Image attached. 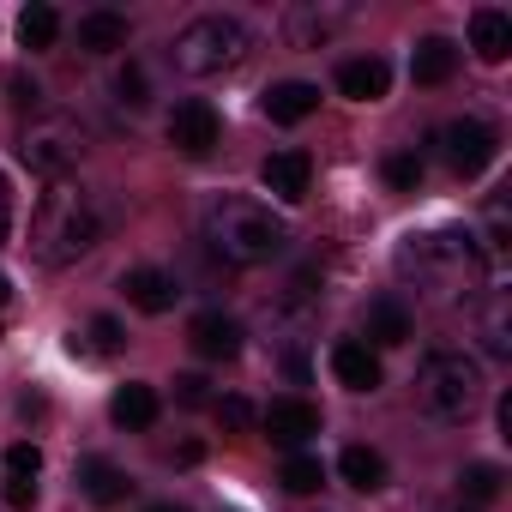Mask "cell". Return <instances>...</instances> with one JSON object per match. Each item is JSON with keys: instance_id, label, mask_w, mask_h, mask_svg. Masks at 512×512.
Returning <instances> with one entry per match:
<instances>
[{"instance_id": "1", "label": "cell", "mask_w": 512, "mask_h": 512, "mask_svg": "<svg viewBox=\"0 0 512 512\" xmlns=\"http://www.w3.org/2000/svg\"><path fill=\"white\" fill-rule=\"evenodd\" d=\"M97 241H103V211L91 205V193L73 181H49V193L37 199V217H31V253L43 266H73Z\"/></svg>"}, {"instance_id": "2", "label": "cell", "mask_w": 512, "mask_h": 512, "mask_svg": "<svg viewBox=\"0 0 512 512\" xmlns=\"http://www.w3.org/2000/svg\"><path fill=\"white\" fill-rule=\"evenodd\" d=\"M205 241H211L217 260H229V266H266V260L284 253L290 235L272 217V205H260V199H217L205 211Z\"/></svg>"}, {"instance_id": "3", "label": "cell", "mask_w": 512, "mask_h": 512, "mask_svg": "<svg viewBox=\"0 0 512 512\" xmlns=\"http://www.w3.org/2000/svg\"><path fill=\"white\" fill-rule=\"evenodd\" d=\"M488 386H482V362L464 350H428L416 368V404L434 422H470L482 410Z\"/></svg>"}, {"instance_id": "4", "label": "cell", "mask_w": 512, "mask_h": 512, "mask_svg": "<svg viewBox=\"0 0 512 512\" xmlns=\"http://www.w3.org/2000/svg\"><path fill=\"white\" fill-rule=\"evenodd\" d=\"M247 49H253V31H247L241 19L205 13V19H193V25L175 37V67H181L187 79H217V73L241 67Z\"/></svg>"}, {"instance_id": "5", "label": "cell", "mask_w": 512, "mask_h": 512, "mask_svg": "<svg viewBox=\"0 0 512 512\" xmlns=\"http://www.w3.org/2000/svg\"><path fill=\"white\" fill-rule=\"evenodd\" d=\"M19 157H25L31 175H43V181H67V169L85 157V133H79L73 121H61V115H43V121L25 127Z\"/></svg>"}, {"instance_id": "6", "label": "cell", "mask_w": 512, "mask_h": 512, "mask_svg": "<svg viewBox=\"0 0 512 512\" xmlns=\"http://www.w3.org/2000/svg\"><path fill=\"white\" fill-rule=\"evenodd\" d=\"M217 139H223V121H217V109H211L205 97L175 103V115H169V145H175V151L205 157V151H217Z\"/></svg>"}, {"instance_id": "7", "label": "cell", "mask_w": 512, "mask_h": 512, "mask_svg": "<svg viewBox=\"0 0 512 512\" xmlns=\"http://www.w3.org/2000/svg\"><path fill=\"white\" fill-rule=\"evenodd\" d=\"M440 157L458 175H482L494 163V127L488 121H452V127H440Z\"/></svg>"}, {"instance_id": "8", "label": "cell", "mask_w": 512, "mask_h": 512, "mask_svg": "<svg viewBox=\"0 0 512 512\" xmlns=\"http://www.w3.org/2000/svg\"><path fill=\"white\" fill-rule=\"evenodd\" d=\"M260 422H266L272 446H284V452H302V446L320 434V410H314L308 398H272Z\"/></svg>"}, {"instance_id": "9", "label": "cell", "mask_w": 512, "mask_h": 512, "mask_svg": "<svg viewBox=\"0 0 512 512\" xmlns=\"http://www.w3.org/2000/svg\"><path fill=\"white\" fill-rule=\"evenodd\" d=\"M260 181H266V193H278L284 205H302L308 187H314V157H308V151H272V157L260 163Z\"/></svg>"}, {"instance_id": "10", "label": "cell", "mask_w": 512, "mask_h": 512, "mask_svg": "<svg viewBox=\"0 0 512 512\" xmlns=\"http://www.w3.org/2000/svg\"><path fill=\"white\" fill-rule=\"evenodd\" d=\"M187 344H193L205 362H229V356H241V320H229L223 308H205V314H193Z\"/></svg>"}, {"instance_id": "11", "label": "cell", "mask_w": 512, "mask_h": 512, "mask_svg": "<svg viewBox=\"0 0 512 512\" xmlns=\"http://www.w3.org/2000/svg\"><path fill=\"white\" fill-rule=\"evenodd\" d=\"M332 374H338V386H350V392H374V386L386 380V368H380L374 344H362V338L332 344Z\"/></svg>"}, {"instance_id": "12", "label": "cell", "mask_w": 512, "mask_h": 512, "mask_svg": "<svg viewBox=\"0 0 512 512\" xmlns=\"http://www.w3.org/2000/svg\"><path fill=\"white\" fill-rule=\"evenodd\" d=\"M344 19H350L344 7H314V0H302V7H290V13H284V37H290L296 49H320Z\"/></svg>"}, {"instance_id": "13", "label": "cell", "mask_w": 512, "mask_h": 512, "mask_svg": "<svg viewBox=\"0 0 512 512\" xmlns=\"http://www.w3.org/2000/svg\"><path fill=\"white\" fill-rule=\"evenodd\" d=\"M338 91L356 97V103H380V97L392 91V67H386L380 55H356V61L338 67Z\"/></svg>"}, {"instance_id": "14", "label": "cell", "mask_w": 512, "mask_h": 512, "mask_svg": "<svg viewBox=\"0 0 512 512\" xmlns=\"http://www.w3.org/2000/svg\"><path fill=\"white\" fill-rule=\"evenodd\" d=\"M121 290H127V302L139 308V314H169L175 308V278L169 272H157V266H133L127 278H121Z\"/></svg>"}, {"instance_id": "15", "label": "cell", "mask_w": 512, "mask_h": 512, "mask_svg": "<svg viewBox=\"0 0 512 512\" xmlns=\"http://www.w3.org/2000/svg\"><path fill=\"white\" fill-rule=\"evenodd\" d=\"M470 49H476V61L500 67V61L512 55V19L494 13V7H476V13H470Z\"/></svg>"}, {"instance_id": "16", "label": "cell", "mask_w": 512, "mask_h": 512, "mask_svg": "<svg viewBox=\"0 0 512 512\" xmlns=\"http://www.w3.org/2000/svg\"><path fill=\"white\" fill-rule=\"evenodd\" d=\"M278 127H296V121H308L314 109H320V85H308V79H284V85H272L266 91V103H260Z\"/></svg>"}, {"instance_id": "17", "label": "cell", "mask_w": 512, "mask_h": 512, "mask_svg": "<svg viewBox=\"0 0 512 512\" xmlns=\"http://www.w3.org/2000/svg\"><path fill=\"white\" fill-rule=\"evenodd\" d=\"M127 470L121 464H109V458H79V494L85 500H97V506H115V500H127Z\"/></svg>"}, {"instance_id": "18", "label": "cell", "mask_w": 512, "mask_h": 512, "mask_svg": "<svg viewBox=\"0 0 512 512\" xmlns=\"http://www.w3.org/2000/svg\"><path fill=\"white\" fill-rule=\"evenodd\" d=\"M79 49H85V55H115V49H127V19L109 13V7L85 13V19H79Z\"/></svg>"}, {"instance_id": "19", "label": "cell", "mask_w": 512, "mask_h": 512, "mask_svg": "<svg viewBox=\"0 0 512 512\" xmlns=\"http://www.w3.org/2000/svg\"><path fill=\"white\" fill-rule=\"evenodd\" d=\"M452 73H458V49L446 37H422L416 55H410V79L416 85H446Z\"/></svg>"}, {"instance_id": "20", "label": "cell", "mask_w": 512, "mask_h": 512, "mask_svg": "<svg viewBox=\"0 0 512 512\" xmlns=\"http://www.w3.org/2000/svg\"><path fill=\"white\" fill-rule=\"evenodd\" d=\"M157 410H163V404H157V386H145V380H127V386L109 398V416H115L121 428H151Z\"/></svg>"}, {"instance_id": "21", "label": "cell", "mask_w": 512, "mask_h": 512, "mask_svg": "<svg viewBox=\"0 0 512 512\" xmlns=\"http://www.w3.org/2000/svg\"><path fill=\"white\" fill-rule=\"evenodd\" d=\"M368 338L374 344H404L410 338V308L398 302V296H380V302H368Z\"/></svg>"}, {"instance_id": "22", "label": "cell", "mask_w": 512, "mask_h": 512, "mask_svg": "<svg viewBox=\"0 0 512 512\" xmlns=\"http://www.w3.org/2000/svg\"><path fill=\"white\" fill-rule=\"evenodd\" d=\"M338 476H344L350 488L374 494V488H386V458H380L374 446H344V458H338Z\"/></svg>"}, {"instance_id": "23", "label": "cell", "mask_w": 512, "mask_h": 512, "mask_svg": "<svg viewBox=\"0 0 512 512\" xmlns=\"http://www.w3.org/2000/svg\"><path fill=\"white\" fill-rule=\"evenodd\" d=\"M55 37H61V13L55 7H25V19H19V43L25 49H55Z\"/></svg>"}, {"instance_id": "24", "label": "cell", "mask_w": 512, "mask_h": 512, "mask_svg": "<svg viewBox=\"0 0 512 512\" xmlns=\"http://www.w3.org/2000/svg\"><path fill=\"white\" fill-rule=\"evenodd\" d=\"M278 482H284L290 494H314V488L326 482V464H320L314 452H290V458H284V476H278Z\"/></svg>"}, {"instance_id": "25", "label": "cell", "mask_w": 512, "mask_h": 512, "mask_svg": "<svg viewBox=\"0 0 512 512\" xmlns=\"http://www.w3.org/2000/svg\"><path fill=\"white\" fill-rule=\"evenodd\" d=\"M386 181H392L398 193H416V181H422V157H416V151H392V157H386Z\"/></svg>"}, {"instance_id": "26", "label": "cell", "mask_w": 512, "mask_h": 512, "mask_svg": "<svg viewBox=\"0 0 512 512\" xmlns=\"http://www.w3.org/2000/svg\"><path fill=\"white\" fill-rule=\"evenodd\" d=\"M458 482H464V494H470L476 506L500 494V470H494V464H464V476H458Z\"/></svg>"}, {"instance_id": "27", "label": "cell", "mask_w": 512, "mask_h": 512, "mask_svg": "<svg viewBox=\"0 0 512 512\" xmlns=\"http://www.w3.org/2000/svg\"><path fill=\"white\" fill-rule=\"evenodd\" d=\"M211 410H217V422H223V434H241V428H253V404L247 398H211Z\"/></svg>"}, {"instance_id": "28", "label": "cell", "mask_w": 512, "mask_h": 512, "mask_svg": "<svg viewBox=\"0 0 512 512\" xmlns=\"http://www.w3.org/2000/svg\"><path fill=\"white\" fill-rule=\"evenodd\" d=\"M37 470H43V446H37V440H19V446L7 452V476H19V482H37Z\"/></svg>"}, {"instance_id": "29", "label": "cell", "mask_w": 512, "mask_h": 512, "mask_svg": "<svg viewBox=\"0 0 512 512\" xmlns=\"http://www.w3.org/2000/svg\"><path fill=\"white\" fill-rule=\"evenodd\" d=\"M115 91H121V103H127V109H145V103H151V85H145V67H121V79H115Z\"/></svg>"}, {"instance_id": "30", "label": "cell", "mask_w": 512, "mask_h": 512, "mask_svg": "<svg viewBox=\"0 0 512 512\" xmlns=\"http://www.w3.org/2000/svg\"><path fill=\"white\" fill-rule=\"evenodd\" d=\"M482 344H488V356H512V338H506V308L494 302L488 308V320H482Z\"/></svg>"}, {"instance_id": "31", "label": "cell", "mask_w": 512, "mask_h": 512, "mask_svg": "<svg viewBox=\"0 0 512 512\" xmlns=\"http://www.w3.org/2000/svg\"><path fill=\"white\" fill-rule=\"evenodd\" d=\"M175 404H187V410L211 404V380H205V374H181V380H175Z\"/></svg>"}, {"instance_id": "32", "label": "cell", "mask_w": 512, "mask_h": 512, "mask_svg": "<svg viewBox=\"0 0 512 512\" xmlns=\"http://www.w3.org/2000/svg\"><path fill=\"white\" fill-rule=\"evenodd\" d=\"M91 338H97V344H91L97 356H115V350H121V326H115L109 314H103V320H91Z\"/></svg>"}, {"instance_id": "33", "label": "cell", "mask_w": 512, "mask_h": 512, "mask_svg": "<svg viewBox=\"0 0 512 512\" xmlns=\"http://www.w3.org/2000/svg\"><path fill=\"white\" fill-rule=\"evenodd\" d=\"M7 506H37V482H7Z\"/></svg>"}, {"instance_id": "34", "label": "cell", "mask_w": 512, "mask_h": 512, "mask_svg": "<svg viewBox=\"0 0 512 512\" xmlns=\"http://www.w3.org/2000/svg\"><path fill=\"white\" fill-rule=\"evenodd\" d=\"M13 103H31V109H37V85H31V79H25V73H19V79H13Z\"/></svg>"}, {"instance_id": "35", "label": "cell", "mask_w": 512, "mask_h": 512, "mask_svg": "<svg viewBox=\"0 0 512 512\" xmlns=\"http://www.w3.org/2000/svg\"><path fill=\"white\" fill-rule=\"evenodd\" d=\"M7 223H13V199H7V181H0V241H7Z\"/></svg>"}, {"instance_id": "36", "label": "cell", "mask_w": 512, "mask_h": 512, "mask_svg": "<svg viewBox=\"0 0 512 512\" xmlns=\"http://www.w3.org/2000/svg\"><path fill=\"white\" fill-rule=\"evenodd\" d=\"M500 434L512 440V392H500Z\"/></svg>"}, {"instance_id": "37", "label": "cell", "mask_w": 512, "mask_h": 512, "mask_svg": "<svg viewBox=\"0 0 512 512\" xmlns=\"http://www.w3.org/2000/svg\"><path fill=\"white\" fill-rule=\"evenodd\" d=\"M145 512H187V506H175V500H157V506H145Z\"/></svg>"}, {"instance_id": "38", "label": "cell", "mask_w": 512, "mask_h": 512, "mask_svg": "<svg viewBox=\"0 0 512 512\" xmlns=\"http://www.w3.org/2000/svg\"><path fill=\"white\" fill-rule=\"evenodd\" d=\"M7 296H13V284H7V278H0V308H7Z\"/></svg>"}]
</instances>
